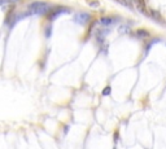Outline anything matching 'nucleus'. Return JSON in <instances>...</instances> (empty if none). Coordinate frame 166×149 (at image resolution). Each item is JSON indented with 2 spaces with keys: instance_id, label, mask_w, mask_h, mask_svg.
<instances>
[{
  "instance_id": "f257e3e1",
  "label": "nucleus",
  "mask_w": 166,
  "mask_h": 149,
  "mask_svg": "<svg viewBox=\"0 0 166 149\" xmlns=\"http://www.w3.org/2000/svg\"><path fill=\"white\" fill-rule=\"evenodd\" d=\"M27 9H29V13H31V14L42 16V14H47L52 9V5L44 1H34L29 5Z\"/></svg>"
},
{
  "instance_id": "f03ea898",
  "label": "nucleus",
  "mask_w": 166,
  "mask_h": 149,
  "mask_svg": "<svg viewBox=\"0 0 166 149\" xmlns=\"http://www.w3.org/2000/svg\"><path fill=\"white\" fill-rule=\"evenodd\" d=\"M63 13H70V9L66 8V6H52V9L50 12L47 13V18L50 19V21H53V19H56L58 16H61Z\"/></svg>"
},
{
  "instance_id": "7ed1b4c3",
  "label": "nucleus",
  "mask_w": 166,
  "mask_h": 149,
  "mask_svg": "<svg viewBox=\"0 0 166 149\" xmlns=\"http://www.w3.org/2000/svg\"><path fill=\"white\" fill-rule=\"evenodd\" d=\"M91 19V14L88 13H78V14L74 16V21L79 25H86Z\"/></svg>"
},
{
  "instance_id": "20e7f679",
  "label": "nucleus",
  "mask_w": 166,
  "mask_h": 149,
  "mask_svg": "<svg viewBox=\"0 0 166 149\" xmlns=\"http://www.w3.org/2000/svg\"><path fill=\"white\" fill-rule=\"evenodd\" d=\"M134 3L136 5V8H138L139 11L143 13V14L148 16L147 14V8H145V0H134Z\"/></svg>"
},
{
  "instance_id": "39448f33",
  "label": "nucleus",
  "mask_w": 166,
  "mask_h": 149,
  "mask_svg": "<svg viewBox=\"0 0 166 149\" xmlns=\"http://www.w3.org/2000/svg\"><path fill=\"white\" fill-rule=\"evenodd\" d=\"M135 35H136V38H139V39H145V38L151 37V32L148 30H145V29H139V30H136Z\"/></svg>"
},
{
  "instance_id": "423d86ee",
  "label": "nucleus",
  "mask_w": 166,
  "mask_h": 149,
  "mask_svg": "<svg viewBox=\"0 0 166 149\" xmlns=\"http://www.w3.org/2000/svg\"><path fill=\"white\" fill-rule=\"evenodd\" d=\"M116 19L112 18V17H101L100 18V24H101V26H104V27H109V26H112L113 24H114Z\"/></svg>"
},
{
  "instance_id": "0eeeda50",
  "label": "nucleus",
  "mask_w": 166,
  "mask_h": 149,
  "mask_svg": "<svg viewBox=\"0 0 166 149\" xmlns=\"http://www.w3.org/2000/svg\"><path fill=\"white\" fill-rule=\"evenodd\" d=\"M149 16H151V17L153 18V19H156L157 22H162V24H164V18L161 17V14H160V13H158L157 11H153V9H151V11H149Z\"/></svg>"
},
{
  "instance_id": "6e6552de",
  "label": "nucleus",
  "mask_w": 166,
  "mask_h": 149,
  "mask_svg": "<svg viewBox=\"0 0 166 149\" xmlns=\"http://www.w3.org/2000/svg\"><path fill=\"white\" fill-rule=\"evenodd\" d=\"M51 35H52V25H50V26H47V27H45V37L50 38Z\"/></svg>"
},
{
  "instance_id": "1a4fd4ad",
  "label": "nucleus",
  "mask_w": 166,
  "mask_h": 149,
  "mask_svg": "<svg viewBox=\"0 0 166 149\" xmlns=\"http://www.w3.org/2000/svg\"><path fill=\"white\" fill-rule=\"evenodd\" d=\"M110 92H112V88H110V86H106L105 88L103 90V95H104V96H108V95H110Z\"/></svg>"
},
{
  "instance_id": "9d476101",
  "label": "nucleus",
  "mask_w": 166,
  "mask_h": 149,
  "mask_svg": "<svg viewBox=\"0 0 166 149\" xmlns=\"http://www.w3.org/2000/svg\"><path fill=\"white\" fill-rule=\"evenodd\" d=\"M90 5L93 6V8H97V6H99V1H97V0H93V1L90 3Z\"/></svg>"
}]
</instances>
